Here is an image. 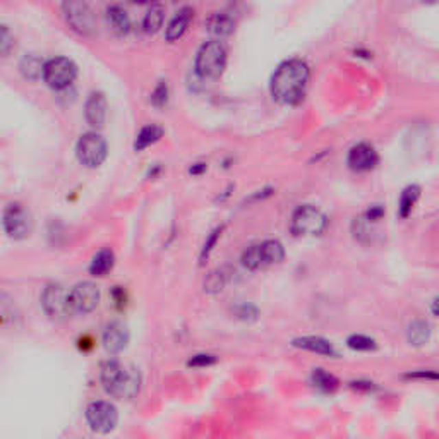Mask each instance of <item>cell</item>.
<instances>
[{"instance_id":"1","label":"cell","mask_w":439,"mask_h":439,"mask_svg":"<svg viewBox=\"0 0 439 439\" xmlns=\"http://www.w3.org/2000/svg\"><path fill=\"white\" fill-rule=\"evenodd\" d=\"M309 65L300 58H292L280 65L271 78V96L280 105H299L309 85Z\"/></svg>"},{"instance_id":"2","label":"cell","mask_w":439,"mask_h":439,"mask_svg":"<svg viewBox=\"0 0 439 439\" xmlns=\"http://www.w3.org/2000/svg\"><path fill=\"white\" fill-rule=\"evenodd\" d=\"M100 381L103 390L117 400L136 398L141 390V374L137 369L127 368L122 362L110 359L100 369Z\"/></svg>"},{"instance_id":"3","label":"cell","mask_w":439,"mask_h":439,"mask_svg":"<svg viewBox=\"0 0 439 439\" xmlns=\"http://www.w3.org/2000/svg\"><path fill=\"white\" fill-rule=\"evenodd\" d=\"M196 72L203 79H218L227 67V48L220 40L206 41L199 48L194 62Z\"/></svg>"},{"instance_id":"4","label":"cell","mask_w":439,"mask_h":439,"mask_svg":"<svg viewBox=\"0 0 439 439\" xmlns=\"http://www.w3.org/2000/svg\"><path fill=\"white\" fill-rule=\"evenodd\" d=\"M62 12L67 26L81 36L96 33V14L89 0H62Z\"/></svg>"},{"instance_id":"5","label":"cell","mask_w":439,"mask_h":439,"mask_svg":"<svg viewBox=\"0 0 439 439\" xmlns=\"http://www.w3.org/2000/svg\"><path fill=\"white\" fill-rule=\"evenodd\" d=\"M326 228V215L313 205L299 206L290 220V232L295 237H316V235L324 234Z\"/></svg>"},{"instance_id":"6","label":"cell","mask_w":439,"mask_h":439,"mask_svg":"<svg viewBox=\"0 0 439 439\" xmlns=\"http://www.w3.org/2000/svg\"><path fill=\"white\" fill-rule=\"evenodd\" d=\"M76 157L79 164L85 165L86 168H98L105 164L109 157V144L105 137L96 131L82 134L76 144Z\"/></svg>"},{"instance_id":"7","label":"cell","mask_w":439,"mask_h":439,"mask_svg":"<svg viewBox=\"0 0 439 439\" xmlns=\"http://www.w3.org/2000/svg\"><path fill=\"white\" fill-rule=\"evenodd\" d=\"M43 81L48 88L55 91L69 88L78 78V65L74 60L67 57H54L45 62L43 65Z\"/></svg>"},{"instance_id":"8","label":"cell","mask_w":439,"mask_h":439,"mask_svg":"<svg viewBox=\"0 0 439 439\" xmlns=\"http://www.w3.org/2000/svg\"><path fill=\"white\" fill-rule=\"evenodd\" d=\"M100 304V289L93 282H81L67 293V314L86 316Z\"/></svg>"},{"instance_id":"9","label":"cell","mask_w":439,"mask_h":439,"mask_svg":"<svg viewBox=\"0 0 439 439\" xmlns=\"http://www.w3.org/2000/svg\"><path fill=\"white\" fill-rule=\"evenodd\" d=\"M2 227L7 237H10L12 240H24L33 232V218L21 203H10L3 210Z\"/></svg>"},{"instance_id":"10","label":"cell","mask_w":439,"mask_h":439,"mask_svg":"<svg viewBox=\"0 0 439 439\" xmlns=\"http://www.w3.org/2000/svg\"><path fill=\"white\" fill-rule=\"evenodd\" d=\"M86 423L89 429L98 434H109L119 424V410L113 403L98 400V402L89 403L86 409Z\"/></svg>"},{"instance_id":"11","label":"cell","mask_w":439,"mask_h":439,"mask_svg":"<svg viewBox=\"0 0 439 439\" xmlns=\"http://www.w3.org/2000/svg\"><path fill=\"white\" fill-rule=\"evenodd\" d=\"M41 307L52 319H62L67 316V293L58 283H48L41 293Z\"/></svg>"},{"instance_id":"12","label":"cell","mask_w":439,"mask_h":439,"mask_svg":"<svg viewBox=\"0 0 439 439\" xmlns=\"http://www.w3.org/2000/svg\"><path fill=\"white\" fill-rule=\"evenodd\" d=\"M379 157L374 146L369 143H359L348 151L347 164L348 168L354 172H369L378 165Z\"/></svg>"},{"instance_id":"13","label":"cell","mask_w":439,"mask_h":439,"mask_svg":"<svg viewBox=\"0 0 439 439\" xmlns=\"http://www.w3.org/2000/svg\"><path fill=\"white\" fill-rule=\"evenodd\" d=\"M102 341L106 354H120V352L126 350L127 344H129V330H127L126 324L120 323V321H112L110 324H106L105 331H103Z\"/></svg>"},{"instance_id":"14","label":"cell","mask_w":439,"mask_h":439,"mask_svg":"<svg viewBox=\"0 0 439 439\" xmlns=\"http://www.w3.org/2000/svg\"><path fill=\"white\" fill-rule=\"evenodd\" d=\"M106 110H109V105H106V98L102 91H93L91 95L88 96L85 105V117L86 122L93 127V129H102L106 122Z\"/></svg>"},{"instance_id":"15","label":"cell","mask_w":439,"mask_h":439,"mask_svg":"<svg viewBox=\"0 0 439 439\" xmlns=\"http://www.w3.org/2000/svg\"><path fill=\"white\" fill-rule=\"evenodd\" d=\"M192 19H194V9H192V7H182V9L172 17L170 23H168L167 30H165V40H167L168 43H175V41L181 40L185 34V31L189 30V26H191Z\"/></svg>"},{"instance_id":"16","label":"cell","mask_w":439,"mask_h":439,"mask_svg":"<svg viewBox=\"0 0 439 439\" xmlns=\"http://www.w3.org/2000/svg\"><path fill=\"white\" fill-rule=\"evenodd\" d=\"M292 345L297 348H302V350L313 352V354L324 355V357H337L338 355L333 344L323 337H300L292 340Z\"/></svg>"},{"instance_id":"17","label":"cell","mask_w":439,"mask_h":439,"mask_svg":"<svg viewBox=\"0 0 439 439\" xmlns=\"http://www.w3.org/2000/svg\"><path fill=\"white\" fill-rule=\"evenodd\" d=\"M205 27L215 40H223L235 31V21L225 12H213L206 19Z\"/></svg>"},{"instance_id":"18","label":"cell","mask_w":439,"mask_h":439,"mask_svg":"<svg viewBox=\"0 0 439 439\" xmlns=\"http://www.w3.org/2000/svg\"><path fill=\"white\" fill-rule=\"evenodd\" d=\"M113 266H115V254L110 247H103L93 256L91 262H89V275L102 278L112 271Z\"/></svg>"},{"instance_id":"19","label":"cell","mask_w":439,"mask_h":439,"mask_svg":"<svg viewBox=\"0 0 439 439\" xmlns=\"http://www.w3.org/2000/svg\"><path fill=\"white\" fill-rule=\"evenodd\" d=\"M259 252H261L262 268L264 266L278 264L285 258V249L280 240H264L259 244Z\"/></svg>"},{"instance_id":"20","label":"cell","mask_w":439,"mask_h":439,"mask_svg":"<svg viewBox=\"0 0 439 439\" xmlns=\"http://www.w3.org/2000/svg\"><path fill=\"white\" fill-rule=\"evenodd\" d=\"M106 19H109L110 26L117 34L124 36L131 31V17L120 5H112L106 9Z\"/></svg>"},{"instance_id":"21","label":"cell","mask_w":439,"mask_h":439,"mask_svg":"<svg viewBox=\"0 0 439 439\" xmlns=\"http://www.w3.org/2000/svg\"><path fill=\"white\" fill-rule=\"evenodd\" d=\"M431 338V326L427 321L424 319H416L409 324L407 328V340L414 347H423L429 341Z\"/></svg>"},{"instance_id":"22","label":"cell","mask_w":439,"mask_h":439,"mask_svg":"<svg viewBox=\"0 0 439 439\" xmlns=\"http://www.w3.org/2000/svg\"><path fill=\"white\" fill-rule=\"evenodd\" d=\"M164 133L165 131L161 129L160 126H157V124H150V126L143 127V129L137 133L136 141H134V150L143 151L146 150V148L153 146L155 143H158V141L164 137Z\"/></svg>"},{"instance_id":"23","label":"cell","mask_w":439,"mask_h":439,"mask_svg":"<svg viewBox=\"0 0 439 439\" xmlns=\"http://www.w3.org/2000/svg\"><path fill=\"white\" fill-rule=\"evenodd\" d=\"M43 65L45 62L38 57L36 54H26L19 64V71L24 79L30 81H38L43 76Z\"/></svg>"},{"instance_id":"24","label":"cell","mask_w":439,"mask_h":439,"mask_svg":"<svg viewBox=\"0 0 439 439\" xmlns=\"http://www.w3.org/2000/svg\"><path fill=\"white\" fill-rule=\"evenodd\" d=\"M165 21V9L160 3H153V5L148 9L146 16L143 19V30L144 33L148 34H155L161 30Z\"/></svg>"},{"instance_id":"25","label":"cell","mask_w":439,"mask_h":439,"mask_svg":"<svg viewBox=\"0 0 439 439\" xmlns=\"http://www.w3.org/2000/svg\"><path fill=\"white\" fill-rule=\"evenodd\" d=\"M420 198V188L419 185H409L407 189H403L402 198L398 203V213L402 218H409L410 213L416 208L417 201Z\"/></svg>"},{"instance_id":"26","label":"cell","mask_w":439,"mask_h":439,"mask_svg":"<svg viewBox=\"0 0 439 439\" xmlns=\"http://www.w3.org/2000/svg\"><path fill=\"white\" fill-rule=\"evenodd\" d=\"M311 379H313V385L316 386V388H319L321 392H326V393L335 392V390L338 388V385H340L338 379L335 378L333 374L324 371V369H314Z\"/></svg>"},{"instance_id":"27","label":"cell","mask_w":439,"mask_h":439,"mask_svg":"<svg viewBox=\"0 0 439 439\" xmlns=\"http://www.w3.org/2000/svg\"><path fill=\"white\" fill-rule=\"evenodd\" d=\"M228 282V275L225 273V269H215V271L210 273L205 280V292L208 293H218L225 289Z\"/></svg>"},{"instance_id":"28","label":"cell","mask_w":439,"mask_h":439,"mask_svg":"<svg viewBox=\"0 0 439 439\" xmlns=\"http://www.w3.org/2000/svg\"><path fill=\"white\" fill-rule=\"evenodd\" d=\"M242 266L245 269H251V271H256V269L262 268L261 262V252H259V244H252L242 252Z\"/></svg>"},{"instance_id":"29","label":"cell","mask_w":439,"mask_h":439,"mask_svg":"<svg viewBox=\"0 0 439 439\" xmlns=\"http://www.w3.org/2000/svg\"><path fill=\"white\" fill-rule=\"evenodd\" d=\"M347 347L357 352H371L378 348V344L365 335H352L347 340Z\"/></svg>"},{"instance_id":"30","label":"cell","mask_w":439,"mask_h":439,"mask_svg":"<svg viewBox=\"0 0 439 439\" xmlns=\"http://www.w3.org/2000/svg\"><path fill=\"white\" fill-rule=\"evenodd\" d=\"M14 47H16V38H14L12 31L5 24H0V58L9 57Z\"/></svg>"},{"instance_id":"31","label":"cell","mask_w":439,"mask_h":439,"mask_svg":"<svg viewBox=\"0 0 439 439\" xmlns=\"http://www.w3.org/2000/svg\"><path fill=\"white\" fill-rule=\"evenodd\" d=\"M223 230H225V227L221 225V227H216L215 230H213L212 234L208 235V238H206L205 245H203V249H201V254H199V261H201V264H205L206 259L210 258V254H212L213 249H215L216 242L220 240V237H221V234H223Z\"/></svg>"},{"instance_id":"32","label":"cell","mask_w":439,"mask_h":439,"mask_svg":"<svg viewBox=\"0 0 439 439\" xmlns=\"http://www.w3.org/2000/svg\"><path fill=\"white\" fill-rule=\"evenodd\" d=\"M168 102V85L165 81H160L155 86L153 93H151V103L157 109H164Z\"/></svg>"},{"instance_id":"33","label":"cell","mask_w":439,"mask_h":439,"mask_svg":"<svg viewBox=\"0 0 439 439\" xmlns=\"http://www.w3.org/2000/svg\"><path fill=\"white\" fill-rule=\"evenodd\" d=\"M234 314L242 321H256L259 316V311L251 304H240L234 309Z\"/></svg>"},{"instance_id":"34","label":"cell","mask_w":439,"mask_h":439,"mask_svg":"<svg viewBox=\"0 0 439 439\" xmlns=\"http://www.w3.org/2000/svg\"><path fill=\"white\" fill-rule=\"evenodd\" d=\"M216 362H218L216 355L199 354V355H194L192 359H189L188 365L189 368H210V365H215Z\"/></svg>"},{"instance_id":"35","label":"cell","mask_w":439,"mask_h":439,"mask_svg":"<svg viewBox=\"0 0 439 439\" xmlns=\"http://www.w3.org/2000/svg\"><path fill=\"white\" fill-rule=\"evenodd\" d=\"M405 378H409V379H431V381H436L438 376H436V372L420 371V372H410V374H407Z\"/></svg>"},{"instance_id":"36","label":"cell","mask_w":439,"mask_h":439,"mask_svg":"<svg viewBox=\"0 0 439 439\" xmlns=\"http://www.w3.org/2000/svg\"><path fill=\"white\" fill-rule=\"evenodd\" d=\"M383 215H385V210H383L381 206H372V208L368 212V220L376 221V220L381 218Z\"/></svg>"},{"instance_id":"37","label":"cell","mask_w":439,"mask_h":439,"mask_svg":"<svg viewBox=\"0 0 439 439\" xmlns=\"http://www.w3.org/2000/svg\"><path fill=\"white\" fill-rule=\"evenodd\" d=\"M350 386L355 390H364V392H372V390L376 388L374 383H369V381H354L350 383Z\"/></svg>"},{"instance_id":"38","label":"cell","mask_w":439,"mask_h":439,"mask_svg":"<svg viewBox=\"0 0 439 439\" xmlns=\"http://www.w3.org/2000/svg\"><path fill=\"white\" fill-rule=\"evenodd\" d=\"M205 170H206V165L205 164H196V165H192L191 168H189V174L199 175V174H203Z\"/></svg>"},{"instance_id":"39","label":"cell","mask_w":439,"mask_h":439,"mask_svg":"<svg viewBox=\"0 0 439 439\" xmlns=\"http://www.w3.org/2000/svg\"><path fill=\"white\" fill-rule=\"evenodd\" d=\"M436 304H438V299L433 300V316H438V309H436Z\"/></svg>"},{"instance_id":"40","label":"cell","mask_w":439,"mask_h":439,"mask_svg":"<svg viewBox=\"0 0 439 439\" xmlns=\"http://www.w3.org/2000/svg\"><path fill=\"white\" fill-rule=\"evenodd\" d=\"M131 2H134V3H146V2H150V0H131Z\"/></svg>"},{"instance_id":"41","label":"cell","mask_w":439,"mask_h":439,"mask_svg":"<svg viewBox=\"0 0 439 439\" xmlns=\"http://www.w3.org/2000/svg\"><path fill=\"white\" fill-rule=\"evenodd\" d=\"M420 2H424V3H436L438 0H420Z\"/></svg>"}]
</instances>
